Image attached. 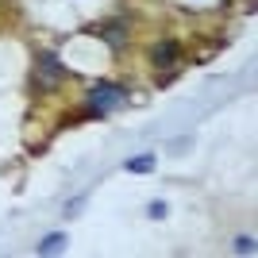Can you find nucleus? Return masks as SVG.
I'll list each match as a JSON object with an SVG mask.
<instances>
[{
  "label": "nucleus",
  "mask_w": 258,
  "mask_h": 258,
  "mask_svg": "<svg viewBox=\"0 0 258 258\" xmlns=\"http://www.w3.org/2000/svg\"><path fill=\"white\" fill-rule=\"evenodd\" d=\"M127 104V93L123 85L116 81H97V85H89V116H108V112H116V108Z\"/></svg>",
  "instance_id": "1"
},
{
  "label": "nucleus",
  "mask_w": 258,
  "mask_h": 258,
  "mask_svg": "<svg viewBox=\"0 0 258 258\" xmlns=\"http://www.w3.org/2000/svg\"><path fill=\"white\" fill-rule=\"evenodd\" d=\"M62 77H66L62 62L54 54H39V62H35V85L43 89V93H54V89L62 85Z\"/></svg>",
  "instance_id": "2"
},
{
  "label": "nucleus",
  "mask_w": 258,
  "mask_h": 258,
  "mask_svg": "<svg viewBox=\"0 0 258 258\" xmlns=\"http://www.w3.org/2000/svg\"><path fill=\"white\" fill-rule=\"evenodd\" d=\"M97 31H100V39H104V43L112 46V50H123V46H127V27H123L119 20H108V23H100Z\"/></svg>",
  "instance_id": "3"
},
{
  "label": "nucleus",
  "mask_w": 258,
  "mask_h": 258,
  "mask_svg": "<svg viewBox=\"0 0 258 258\" xmlns=\"http://www.w3.org/2000/svg\"><path fill=\"white\" fill-rule=\"evenodd\" d=\"M177 58H181V43H173V39H162V43L151 50V62L154 66H173Z\"/></svg>",
  "instance_id": "4"
},
{
  "label": "nucleus",
  "mask_w": 258,
  "mask_h": 258,
  "mask_svg": "<svg viewBox=\"0 0 258 258\" xmlns=\"http://www.w3.org/2000/svg\"><path fill=\"white\" fill-rule=\"evenodd\" d=\"M123 170L127 173H151L154 170V154H135V158L123 162Z\"/></svg>",
  "instance_id": "5"
},
{
  "label": "nucleus",
  "mask_w": 258,
  "mask_h": 258,
  "mask_svg": "<svg viewBox=\"0 0 258 258\" xmlns=\"http://www.w3.org/2000/svg\"><path fill=\"white\" fill-rule=\"evenodd\" d=\"M62 247H66V235H62V231H54V235H46L35 250H39V254H54V250H62Z\"/></svg>",
  "instance_id": "6"
},
{
  "label": "nucleus",
  "mask_w": 258,
  "mask_h": 258,
  "mask_svg": "<svg viewBox=\"0 0 258 258\" xmlns=\"http://www.w3.org/2000/svg\"><path fill=\"white\" fill-rule=\"evenodd\" d=\"M231 247H235V254H254V239H250V235H235Z\"/></svg>",
  "instance_id": "7"
},
{
  "label": "nucleus",
  "mask_w": 258,
  "mask_h": 258,
  "mask_svg": "<svg viewBox=\"0 0 258 258\" xmlns=\"http://www.w3.org/2000/svg\"><path fill=\"white\" fill-rule=\"evenodd\" d=\"M147 212H151V220H166V212H170V208H166V201H154Z\"/></svg>",
  "instance_id": "8"
}]
</instances>
